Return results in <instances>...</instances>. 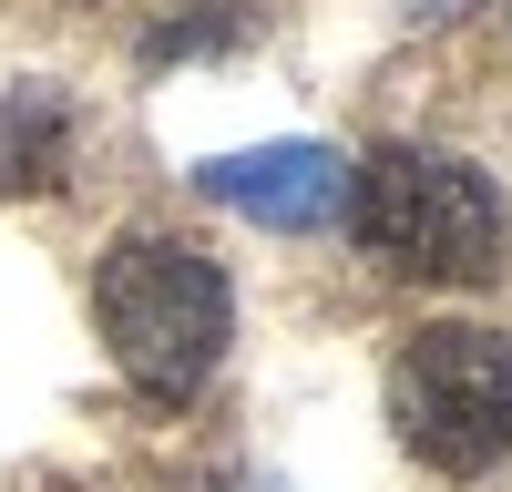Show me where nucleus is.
<instances>
[{"instance_id": "f257e3e1", "label": "nucleus", "mask_w": 512, "mask_h": 492, "mask_svg": "<svg viewBox=\"0 0 512 492\" xmlns=\"http://www.w3.org/2000/svg\"><path fill=\"white\" fill-rule=\"evenodd\" d=\"M93 318H103L113 369L144 400L175 410V400H195L205 380H216V359L236 339V287L185 236H123L93 267Z\"/></svg>"}, {"instance_id": "f03ea898", "label": "nucleus", "mask_w": 512, "mask_h": 492, "mask_svg": "<svg viewBox=\"0 0 512 492\" xmlns=\"http://www.w3.org/2000/svg\"><path fill=\"white\" fill-rule=\"evenodd\" d=\"M338 216L359 226V246L390 277H420V287H472L512 246L502 185L472 154H441V144H379L369 164H349V205Z\"/></svg>"}, {"instance_id": "7ed1b4c3", "label": "nucleus", "mask_w": 512, "mask_h": 492, "mask_svg": "<svg viewBox=\"0 0 512 492\" xmlns=\"http://www.w3.org/2000/svg\"><path fill=\"white\" fill-rule=\"evenodd\" d=\"M390 431L410 462L451 482H482L492 462H512V339L472 318L410 328L390 359Z\"/></svg>"}, {"instance_id": "20e7f679", "label": "nucleus", "mask_w": 512, "mask_h": 492, "mask_svg": "<svg viewBox=\"0 0 512 492\" xmlns=\"http://www.w3.org/2000/svg\"><path fill=\"white\" fill-rule=\"evenodd\" d=\"M195 185L236 205V216L256 226H277V236H318L338 205H349V164H338L328 144H256V154H216V164H195Z\"/></svg>"}]
</instances>
